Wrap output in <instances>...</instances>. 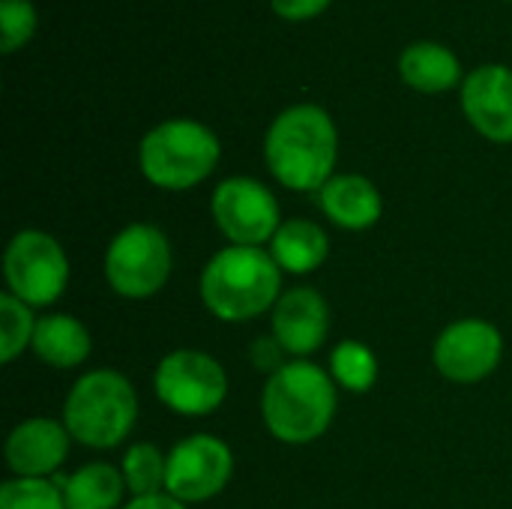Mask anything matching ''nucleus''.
Instances as JSON below:
<instances>
[{
	"label": "nucleus",
	"instance_id": "obj_6",
	"mask_svg": "<svg viewBox=\"0 0 512 509\" xmlns=\"http://www.w3.org/2000/svg\"><path fill=\"white\" fill-rule=\"evenodd\" d=\"M171 243L156 225H126L105 252V279L114 294L126 300H147L159 294L171 276Z\"/></svg>",
	"mask_w": 512,
	"mask_h": 509
},
{
	"label": "nucleus",
	"instance_id": "obj_24",
	"mask_svg": "<svg viewBox=\"0 0 512 509\" xmlns=\"http://www.w3.org/2000/svg\"><path fill=\"white\" fill-rule=\"evenodd\" d=\"M36 33V9L30 0H0V48L12 54Z\"/></svg>",
	"mask_w": 512,
	"mask_h": 509
},
{
	"label": "nucleus",
	"instance_id": "obj_3",
	"mask_svg": "<svg viewBox=\"0 0 512 509\" xmlns=\"http://www.w3.org/2000/svg\"><path fill=\"white\" fill-rule=\"evenodd\" d=\"M282 297V267L261 246H225L201 273V300L219 321H252Z\"/></svg>",
	"mask_w": 512,
	"mask_h": 509
},
{
	"label": "nucleus",
	"instance_id": "obj_4",
	"mask_svg": "<svg viewBox=\"0 0 512 509\" xmlns=\"http://www.w3.org/2000/svg\"><path fill=\"white\" fill-rule=\"evenodd\" d=\"M138 420V396L126 375L96 369L75 381L63 402V426L90 450H111L129 438Z\"/></svg>",
	"mask_w": 512,
	"mask_h": 509
},
{
	"label": "nucleus",
	"instance_id": "obj_23",
	"mask_svg": "<svg viewBox=\"0 0 512 509\" xmlns=\"http://www.w3.org/2000/svg\"><path fill=\"white\" fill-rule=\"evenodd\" d=\"M0 509H66L57 480L15 477L0 486Z\"/></svg>",
	"mask_w": 512,
	"mask_h": 509
},
{
	"label": "nucleus",
	"instance_id": "obj_15",
	"mask_svg": "<svg viewBox=\"0 0 512 509\" xmlns=\"http://www.w3.org/2000/svg\"><path fill=\"white\" fill-rule=\"evenodd\" d=\"M324 216L345 231H366L384 213V198L369 177L360 174H333L318 192Z\"/></svg>",
	"mask_w": 512,
	"mask_h": 509
},
{
	"label": "nucleus",
	"instance_id": "obj_16",
	"mask_svg": "<svg viewBox=\"0 0 512 509\" xmlns=\"http://www.w3.org/2000/svg\"><path fill=\"white\" fill-rule=\"evenodd\" d=\"M399 78L417 93H447L462 81V63L447 45L414 42L399 54Z\"/></svg>",
	"mask_w": 512,
	"mask_h": 509
},
{
	"label": "nucleus",
	"instance_id": "obj_19",
	"mask_svg": "<svg viewBox=\"0 0 512 509\" xmlns=\"http://www.w3.org/2000/svg\"><path fill=\"white\" fill-rule=\"evenodd\" d=\"M66 509H117L123 504V471L108 462H90L72 477H57Z\"/></svg>",
	"mask_w": 512,
	"mask_h": 509
},
{
	"label": "nucleus",
	"instance_id": "obj_9",
	"mask_svg": "<svg viewBox=\"0 0 512 509\" xmlns=\"http://www.w3.org/2000/svg\"><path fill=\"white\" fill-rule=\"evenodd\" d=\"M210 213L231 246L270 243L282 225L276 195L252 177H228L216 186Z\"/></svg>",
	"mask_w": 512,
	"mask_h": 509
},
{
	"label": "nucleus",
	"instance_id": "obj_21",
	"mask_svg": "<svg viewBox=\"0 0 512 509\" xmlns=\"http://www.w3.org/2000/svg\"><path fill=\"white\" fill-rule=\"evenodd\" d=\"M120 471H123L126 489H129L135 498L162 495V492H165L168 456H162V450H159L156 444H135V447L126 450Z\"/></svg>",
	"mask_w": 512,
	"mask_h": 509
},
{
	"label": "nucleus",
	"instance_id": "obj_27",
	"mask_svg": "<svg viewBox=\"0 0 512 509\" xmlns=\"http://www.w3.org/2000/svg\"><path fill=\"white\" fill-rule=\"evenodd\" d=\"M123 509H189L186 504H180L177 498L171 495H144V498H132Z\"/></svg>",
	"mask_w": 512,
	"mask_h": 509
},
{
	"label": "nucleus",
	"instance_id": "obj_18",
	"mask_svg": "<svg viewBox=\"0 0 512 509\" xmlns=\"http://www.w3.org/2000/svg\"><path fill=\"white\" fill-rule=\"evenodd\" d=\"M36 357L54 369H75L90 357V333L72 315H42L36 321L33 345Z\"/></svg>",
	"mask_w": 512,
	"mask_h": 509
},
{
	"label": "nucleus",
	"instance_id": "obj_13",
	"mask_svg": "<svg viewBox=\"0 0 512 509\" xmlns=\"http://www.w3.org/2000/svg\"><path fill=\"white\" fill-rule=\"evenodd\" d=\"M273 339L285 354L306 357L318 351L330 333V306L315 288H291L273 306Z\"/></svg>",
	"mask_w": 512,
	"mask_h": 509
},
{
	"label": "nucleus",
	"instance_id": "obj_17",
	"mask_svg": "<svg viewBox=\"0 0 512 509\" xmlns=\"http://www.w3.org/2000/svg\"><path fill=\"white\" fill-rule=\"evenodd\" d=\"M270 255L282 267V273H312L330 255V240L321 225L312 219H288L279 225L276 237L270 240Z\"/></svg>",
	"mask_w": 512,
	"mask_h": 509
},
{
	"label": "nucleus",
	"instance_id": "obj_14",
	"mask_svg": "<svg viewBox=\"0 0 512 509\" xmlns=\"http://www.w3.org/2000/svg\"><path fill=\"white\" fill-rule=\"evenodd\" d=\"M72 435L63 423L48 417H30L18 423L6 438V465L18 477L48 480L69 456Z\"/></svg>",
	"mask_w": 512,
	"mask_h": 509
},
{
	"label": "nucleus",
	"instance_id": "obj_2",
	"mask_svg": "<svg viewBox=\"0 0 512 509\" xmlns=\"http://www.w3.org/2000/svg\"><path fill=\"white\" fill-rule=\"evenodd\" d=\"M267 432L282 444L318 441L336 417V381L309 360L285 363L261 396Z\"/></svg>",
	"mask_w": 512,
	"mask_h": 509
},
{
	"label": "nucleus",
	"instance_id": "obj_22",
	"mask_svg": "<svg viewBox=\"0 0 512 509\" xmlns=\"http://www.w3.org/2000/svg\"><path fill=\"white\" fill-rule=\"evenodd\" d=\"M36 321L30 306L21 303L15 294H3L0 297V360L12 363L27 345H33V333H36Z\"/></svg>",
	"mask_w": 512,
	"mask_h": 509
},
{
	"label": "nucleus",
	"instance_id": "obj_10",
	"mask_svg": "<svg viewBox=\"0 0 512 509\" xmlns=\"http://www.w3.org/2000/svg\"><path fill=\"white\" fill-rule=\"evenodd\" d=\"M234 474L231 447L213 435H189L168 453L165 495L180 504H201L216 498Z\"/></svg>",
	"mask_w": 512,
	"mask_h": 509
},
{
	"label": "nucleus",
	"instance_id": "obj_7",
	"mask_svg": "<svg viewBox=\"0 0 512 509\" xmlns=\"http://www.w3.org/2000/svg\"><path fill=\"white\" fill-rule=\"evenodd\" d=\"M3 276L9 294L30 309L51 306L69 285V258L63 246L45 231H18L3 255Z\"/></svg>",
	"mask_w": 512,
	"mask_h": 509
},
{
	"label": "nucleus",
	"instance_id": "obj_5",
	"mask_svg": "<svg viewBox=\"0 0 512 509\" xmlns=\"http://www.w3.org/2000/svg\"><path fill=\"white\" fill-rule=\"evenodd\" d=\"M222 156L216 132L198 120H165L153 126L138 147L141 174L168 192H183L204 183Z\"/></svg>",
	"mask_w": 512,
	"mask_h": 509
},
{
	"label": "nucleus",
	"instance_id": "obj_12",
	"mask_svg": "<svg viewBox=\"0 0 512 509\" xmlns=\"http://www.w3.org/2000/svg\"><path fill=\"white\" fill-rule=\"evenodd\" d=\"M468 123L495 144H512V69L486 63L462 81Z\"/></svg>",
	"mask_w": 512,
	"mask_h": 509
},
{
	"label": "nucleus",
	"instance_id": "obj_11",
	"mask_svg": "<svg viewBox=\"0 0 512 509\" xmlns=\"http://www.w3.org/2000/svg\"><path fill=\"white\" fill-rule=\"evenodd\" d=\"M504 357V336L495 324L465 318L450 324L432 351L435 369L456 384H477L489 378Z\"/></svg>",
	"mask_w": 512,
	"mask_h": 509
},
{
	"label": "nucleus",
	"instance_id": "obj_1",
	"mask_svg": "<svg viewBox=\"0 0 512 509\" xmlns=\"http://www.w3.org/2000/svg\"><path fill=\"white\" fill-rule=\"evenodd\" d=\"M264 159L273 177L294 192H321L336 171L339 132L321 105H291L267 129Z\"/></svg>",
	"mask_w": 512,
	"mask_h": 509
},
{
	"label": "nucleus",
	"instance_id": "obj_25",
	"mask_svg": "<svg viewBox=\"0 0 512 509\" xmlns=\"http://www.w3.org/2000/svg\"><path fill=\"white\" fill-rule=\"evenodd\" d=\"M249 357H252V366L258 369V372H279L285 363H282V357H285V348L270 336V339H255L252 342V348H249Z\"/></svg>",
	"mask_w": 512,
	"mask_h": 509
},
{
	"label": "nucleus",
	"instance_id": "obj_8",
	"mask_svg": "<svg viewBox=\"0 0 512 509\" xmlns=\"http://www.w3.org/2000/svg\"><path fill=\"white\" fill-rule=\"evenodd\" d=\"M156 396L183 417H207L228 396V375L219 360L204 351H174L162 357L153 375Z\"/></svg>",
	"mask_w": 512,
	"mask_h": 509
},
{
	"label": "nucleus",
	"instance_id": "obj_20",
	"mask_svg": "<svg viewBox=\"0 0 512 509\" xmlns=\"http://www.w3.org/2000/svg\"><path fill=\"white\" fill-rule=\"evenodd\" d=\"M330 375L351 393H369L378 381V360L363 342L345 339L330 354Z\"/></svg>",
	"mask_w": 512,
	"mask_h": 509
},
{
	"label": "nucleus",
	"instance_id": "obj_26",
	"mask_svg": "<svg viewBox=\"0 0 512 509\" xmlns=\"http://www.w3.org/2000/svg\"><path fill=\"white\" fill-rule=\"evenodd\" d=\"M333 0H270L273 12L285 21H309L321 15Z\"/></svg>",
	"mask_w": 512,
	"mask_h": 509
}]
</instances>
